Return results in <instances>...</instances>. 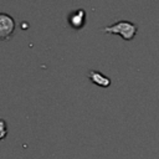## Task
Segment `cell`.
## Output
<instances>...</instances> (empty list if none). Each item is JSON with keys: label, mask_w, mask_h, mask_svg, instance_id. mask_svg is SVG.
Instances as JSON below:
<instances>
[{"label": "cell", "mask_w": 159, "mask_h": 159, "mask_svg": "<svg viewBox=\"0 0 159 159\" xmlns=\"http://www.w3.org/2000/svg\"><path fill=\"white\" fill-rule=\"evenodd\" d=\"M102 31L103 32H107V34L120 35L125 41H130L135 36V34L138 31V26L134 22H132V21L119 20V21H116L112 25L104 26L102 29Z\"/></svg>", "instance_id": "obj_1"}, {"label": "cell", "mask_w": 159, "mask_h": 159, "mask_svg": "<svg viewBox=\"0 0 159 159\" xmlns=\"http://www.w3.org/2000/svg\"><path fill=\"white\" fill-rule=\"evenodd\" d=\"M67 21H68V25L73 30L82 29L86 24V11H84V9H76L73 11H71L68 14Z\"/></svg>", "instance_id": "obj_3"}, {"label": "cell", "mask_w": 159, "mask_h": 159, "mask_svg": "<svg viewBox=\"0 0 159 159\" xmlns=\"http://www.w3.org/2000/svg\"><path fill=\"white\" fill-rule=\"evenodd\" d=\"M6 123L2 119H0V140L6 135Z\"/></svg>", "instance_id": "obj_5"}, {"label": "cell", "mask_w": 159, "mask_h": 159, "mask_svg": "<svg viewBox=\"0 0 159 159\" xmlns=\"http://www.w3.org/2000/svg\"><path fill=\"white\" fill-rule=\"evenodd\" d=\"M87 77L96 84L101 86V87H108L111 84V78L104 76L103 73L98 72V71H94V70H89L87 72Z\"/></svg>", "instance_id": "obj_4"}, {"label": "cell", "mask_w": 159, "mask_h": 159, "mask_svg": "<svg viewBox=\"0 0 159 159\" xmlns=\"http://www.w3.org/2000/svg\"><path fill=\"white\" fill-rule=\"evenodd\" d=\"M15 30L14 19L7 15L0 12V40H7Z\"/></svg>", "instance_id": "obj_2"}]
</instances>
